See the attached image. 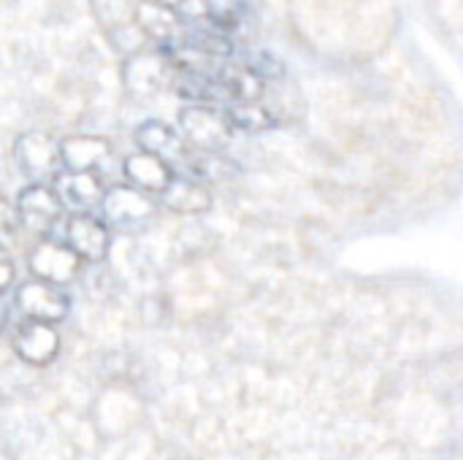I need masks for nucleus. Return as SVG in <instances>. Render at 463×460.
<instances>
[{
    "instance_id": "20e7f679",
    "label": "nucleus",
    "mask_w": 463,
    "mask_h": 460,
    "mask_svg": "<svg viewBox=\"0 0 463 460\" xmlns=\"http://www.w3.org/2000/svg\"><path fill=\"white\" fill-rule=\"evenodd\" d=\"M19 312L27 317V323H46L54 325L68 314V296L62 287L49 285V282H27L16 293Z\"/></svg>"
},
{
    "instance_id": "f03ea898",
    "label": "nucleus",
    "mask_w": 463,
    "mask_h": 460,
    "mask_svg": "<svg viewBox=\"0 0 463 460\" xmlns=\"http://www.w3.org/2000/svg\"><path fill=\"white\" fill-rule=\"evenodd\" d=\"M92 11L117 52H122L125 57L144 52L141 46L146 43V35L136 19V5H130V0H92Z\"/></svg>"
},
{
    "instance_id": "6e6552de",
    "label": "nucleus",
    "mask_w": 463,
    "mask_h": 460,
    "mask_svg": "<svg viewBox=\"0 0 463 460\" xmlns=\"http://www.w3.org/2000/svg\"><path fill=\"white\" fill-rule=\"evenodd\" d=\"M16 160L30 179H46V176L57 179L62 174L60 144H54L46 133H24L16 141Z\"/></svg>"
},
{
    "instance_id": "ddd939ff",
    "label": "nucleus",
    "mask_w": 463,
    "mask_h": 460,
    "mask_svg": "<svg viewBox=\"0 0 463 460\" xmlns=\"http://www.w3.org/2000/svg\"><path fill=\"white\" fill-rule=\"evenodd\" d=\"M54 192L60 195L62 206L76 209L79 214H84V209L95 206L98 201L103 203L106 198V190L95 174H73V171H62L54 179Z\"/></svg>"
},
{
    "instance_id": "0eeeda50",
    "label": "nucleus",
    "mask_w": 463,
    "mask_h": 460,
    "mask_svg": "<svg viewBox=\"0 0 463 460\" xmlns=\"http://www.w3.org/2000/svg\"><path fill=\"white\" fill-rule=\"evenodd\" d=\"M81 260L100 263L109 252V225L92 214H73L62 222V239Z\"/></svg>"
},
{
    "instance_id": "f3484780",
    "label": "nucleus",
    "mask_w": 463,
    "mask_h": 460,
    "mask_svg": "<svg viewBox=\"0 0 463 460\" xmlns=\"http://www.w3.org/2000/svg\"><path fill=\"white\" fill-rule=\"evenodd\" d=\"M228 119L233 127L239 130H250V133H258V130H269L277 125V114L274 108L266 103V100H252V103H233L225 108Z\"/></svg>"
},
{
    "instance_id": "1a4fd4ad",
    "label": "nucleus",
    "mask_w": 463,
    "mask_h": 460,
    "mask_svg": "<svg viewBox=\"0 0 463 460\" xmlns=\"http://www.w3.org/2000/svg\"><path fill=\"white\" fill-rule=\"evenodd\" d=\"M125 176L128 182L136 187V190H144V192H157L163 195L171 182L176 179L174 174V165L165 163L163 157L157 155H149V152H133L128 160H125Z\"/></svg>"
},
{
    "instance_id": "39448f33",
    "label": "nucleus",
    "mask_w": 463,
    "mask_h": 460,
    "mask_svg": "<svg viewBox=\"0 0 463 460\" xmlns=\"http://www.w3.org/2000/svg\"><path fill=\"white\" fill-rule=\"evenodd\" d=\"M79 255L60 239H49V241H41L33 255H30V268L33 274L41 279V282H49V285H68L76 271H79Z\"/></svg>"
},
{
    "instance_id": "9d476101",
    "label": "nucleus",
    "mask_w": 463,
    "mask_h": 460,
    "mask_svg": "<svg viewBox=\"0 0 463 460\" xmlns=\"http://www.w3.org/2000/svg\"><path fill=\"white\" fill-rule=\"evenodd\" d=\"M136 19H138V24L144 30V35L157 43V49L171 46L174 41H179L184 27H187V22L179 14H174L171 8H165L157 0H141L136 5Z\"/></svg>"
},
{
    "instance_id": "9b49d317",
    "label": "nucleus",
    "mask_w": 463,
    "mask_h": 460,
    "mask_svg": "<svg viewBox=\"0 0 463 460\" xmlns=\"http://www.w3.org/2000/svg\"><path fill=\"white\" fill-rule=\"evenodd\" d=\"M136 144L141 146V152L157 155L171 165H174V160L187 163V157H190V149H187L190 144L184 141V136L179 130H174L171 125L157 122V119H149L136 130Z\"/></svg>"
},
{
    "instance_id": "7ed1b4c3",
    "label": "nucleus",
    "mask_w": 463,
    "mask_h": 460,
    "mask_svg": "<svg viewBox=\"0 0 463 460\" xmlns=\"http://www.w3.org/2000/svg\"><path fill=\"white\" fill-rule=\"evenodd\" d=\"M122 79L133 95L146 98V95H155L163 87L174 84L176 68L163 49H152V52H138V54L128 57L122 65Z\"/></svg>"
},
{
    "instance_id": "f257e3e1",
    "label": "nucleus",
    "mask_w": 463,
    "mask_h": 460,
    "mask_svg": "<svg viewBox=\"0 0 463 460\" xmlns=\"http://www.w3.org/2000/svg\"><path fill=\"white\" fill-rule=\"evenodd\" d=\"M179 127L184 141L195 146V152H220L236 130L225 111H217L214 106H203V103H193L182 108Z\"/></svg>"
},
{
    "instance_id": "4468645a",
    "label": "nucleus",
    "mask_w": 463,
    "mask_h": 460,
    "mask_svg": "<svg viewBox=\"0 0 463 460\" xmlns=\"http://www.w3.org/2000/svg\"><path fill=\"white\" fill-rule=\"evenodd\" d=\"M16 352L27 361V363H46L57 355L60 347V336L52 325L46 323H24L14 339Z\"/></svg>"
},
{
    "instance_id": "a211bd4d",
    "label": "nucleus",
    "mask_w": 463,
    "mask_h": 460,
    "mask_svg": "<svg viewBox=\"0 0 463 460\" xmlns=\"http://www.w3.org/2000/svg\"><path fill=\"white\" fill-rule=\"evenodd\" d=\"M184 22H206L209 19V0H157Z\"/></svg>"
},
{
    "instance_id": "dca6fc26",
    "label": "nucleus",
    "mask_w": 463,
    "mask_h": 460,
    "mask_svg": "<svg viewBox=\"0 0 463 460\" xmlns=\"http://www.w3.org/2000/svg\"><path fill=\"white\" fill-rule=\"evenodd\" d=\"M160 198L165 201L168 209H174V211H187V214H193V211H206V209L212 206L209 190H206L198 179H193V176H176V179L171 182V187H168Z\"/></svg>"
},
{
    "instance_id": "f8f14e48",
    "label": "nucleus",
    "mask_w": 463,
    "mask_h": 460,
    "mask_svg": "<svg viewBox=\"0 0 463 460\" xmlns=\"http://www.w3.org/2000/svg\"><path fill=\"white\" fill-rule=\"evenodd\" d=\"M60 155L65 171L92 174L111 155V146L106 138L98 136H68L65 141H60Z\"/></svg>"
},
{
    "instance_id": "2eb2a0df",
    "label": "nucleus",
    "mask_w": 463,
    "mask_h": 460,
    "mask_svg": "<svg viewBox=\"0 0 463 460\" xmlns=\"http://www.w3.org/2000/svg\"><path fill=\"white\" fill-rule=\"evenodd\" d=\"M19 209L27 220H35L41 225H52L62 217V201L54 192V187L46 184H30L22 195H19Z\"/></svg>"
},
{
    "instance_id": "423d86ee",
    "label": "nucleus",
    "mask_w": 463,
    "mask_h": 460,
    "mask_svg": "<svg viewBox=\"0 0 463 460\" xmlns=\"http://www.w3.org/2000/svg\"><path fill=\"white\" fill-rule=\"evenodd\" d=\"M103 214H106V225L130 228V225L146 222L155 214V203H152L149 192L136 190L133 184H119V187L106 190Z\"/></svg>"
}]
</instances>
